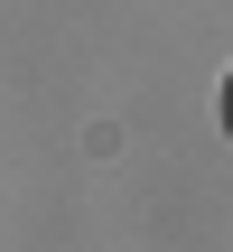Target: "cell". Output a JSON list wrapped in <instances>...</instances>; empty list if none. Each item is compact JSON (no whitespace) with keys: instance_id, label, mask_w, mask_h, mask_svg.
<instances>
[{"instance_id":"6da1fadb","label":"cell","mask_w":233,"mask_h":252,"mask_svg":"<svg viewBox=\"0 0 233 252\" xmlns=\"http://www.w3.org/2000/svg\"><path fill=\"white\" fill-rule=\"evenodd\" d=\"M224 131H233V84H224Z\"/></svg>"}]
</instances>
